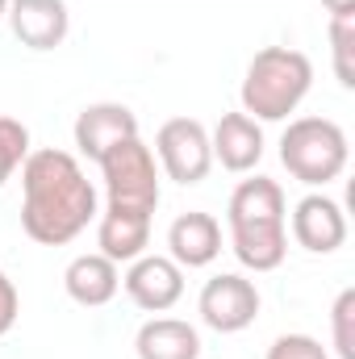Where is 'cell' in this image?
I'll return each mask as SVG.
<instances>
[{"mask_svg": "<svg viewBox=\"0 0 355 359\" xmlns=\"http://www.w3.org/2000/svg\"><path fill=\"white\" fill-rule=\"evenodd\" d=\"M21 230L42 247L72 243L96 217V188L67 151H29L21 163Z\"/></svg>", "mask_w": 355, "mask_h": 359, "instance_id": "cell-1", "label": "cell"}, {"mask_svg": "<svg viewBox=\"0 0 355 359\" xmlns=\"http://www.w3.org/2000/svg\"><path fill=\"white\" fill-rule=\"evenodd\" d=\"M230 238L243 268L272 271L284 264V192L276 180L255 176L230 192Z\"/></svg>", "mask_w": 355, "mask_h": 359, "instance_id": "cell-2", "label": "cell"}, {"mask_svg": "<svg viewBox=\"0 0 355 359\" xmlns=\"http://www.w3.org/2000/svg\"><path fill=\"white\" fill-rule=\"evenodd\" d=\"M314 84V63L305 50L293 46H264L243 76V113L260 121L288 117Z\"/></svg>", "mask_w": 355, "mask_h": 359, "instance_id": "cell-3", "label": "cell"}, {"mask_svg": "<svg viewBox=\"0 0 355 359\" xmlns=\"http://www.w3.org/2000/svg\"><path fill=\"white\" fill-rule=\"evenodd\" d=\"M280 159L301 184H330L347 168V134L330 117H297L280 138Z\"/></svg>", "mask_w": 355, "mask_h": 359, "instance_id": "cell-4", "label": "cell"}, {"mask_svg": "<svg viewBox=\"0 0 355 359\" xmlns=\"http://www.w3.org/2000/svg\"><path fill=\"white\" fill-rule=\"evenodd\" d=\"M105 188H109V209H130V213H155L159 205V172L155 155L142 138H126L100 159Z\"/></svg>", "mask_w": 355, "mask_h": 359, "instance_id": "cell-5", "label": "cell"}, {"mask_svg": "<svg viewBox=\"0 0 355 359\" xmlns=\"http://www.w3.org/2000/svg\"><path fill=\"white\" fill-rule=\"evenodd\" d=\"M155 151L163 159V172L176 184H201L209 176L213 147H209V134L196 117H168L155 134Z\"/></svg>", "mask_w": 355, "mask_h": 359, "instance_id": "cell-6", "label": "cell"}, {"mask_svg": "<svg viewBox=\"0 0 355 359\" xmlns=\"http://www.w3.org/2000/svg\"><path fill=\"white\" fill-rule=\"evenodd\" d=\"M255 313H260V292L243 276H213L201 288V318L222 334L247 330L255 322Z\"/></svg>", "mask_w": 355, "mask_h": 359, "instance_id": "cell-7", "label": "cell"}, {"mask_svg": "<svg viewBox=\"0 0 355 359\" xmlns=\"http://www.w3.org/2000/svg\"><path fill=\"white\" fill-rule=\"evenodd\" d=\"M293 238L314 251V255H330L347 243V217L339 209V201L322 196V192H309L297 201L293 209Z\"/></svg>", "mask_w": 355, "mask_h": 359, "instance_id": "cell-8", "label": "cell"}, {"mask_svg": "<svg viewBox=\"0 0 355 359\" xmlns=\"http://www.w3.org/2000/svg\"><path fill=\"white\" fill-rule=\"evenodd\" d=\"M126 138H138V117L126 104L100 100L76 117V147H80V155H88L96 163L105 159V151H113Z\"/></svg>", "mask_w": 355, "mask_h": 359, "instance_id": "cell-9", "label": "cell"}, {"mask_svg": "<svg viewBox=\"0 0 355 359\" xmlns=\"http://www.w3.org/2000/svg\"><path fill=\"white\" fill-rule=\"evenodd\" d=\"M126 292L138 309L147 313H163L172 309L184 292V271L176 259H163V255H147V259H134V268L126 271Z\"/></svg>", "mask_w": 355, "mask_h": 359, "instance_id": "cell-10", "label": "cell"}, {"mask_svg": "<svg viewBox=\"0 0 355 359\" xmlns=\"http://www.w3.org/2000/svg\"><path fill=\"white\" fill-rule=\"evenodd\" d=\"M13 34L29 50H55L67 38V4L63 0H8Z\"/></svg>", "mask_w": 355, "mask_h": 359, "instance_id": "cell-11", "label": "cell"}, {"mask_svg": "<svg viewBox=\"0 0 355 359\" xmlns=\"http://www.w3.org/2000/svg\"><path fill=\"white\" fill-rule=\"evenodd\" d=\"M168 247H172V259L180 268H205L222 251V226L213 213H201V209L180 213L168 230Z\"/></svg>", "mask_w": 355, "mask_h": 359, "instance_id": "cell-12", "label": "cell"}, {"mask_svg": "<svg viewBox=\"0 0 355 359\" xmlns=\"http://www.w3.org/2000/svg\"><path fill=\"white\" fill-rule=\"evenodd\" d=\"M209 147H213V155L222 159L226 172H251V168L264 159V130H260V121L247 117V113H226V117L217 121Z\"/></svg>", "mask_w": 355, "mask_h": 359, "instance_id": "cell-13", "label": "cell"}, {"mask_svg": "<svg viewBox=\"0 0 355 359\" xmlns=\"http://www.w3.org/2000/svg\"><path fill=\"white\" fill-rule=\"evenodd\" d=\"M100 255L113 264L138 259L142 247L151 243V213H130V209H105L100 230H96Z\"/></svg>", "mask_w": 355, "mask_h": 359, "instance_id": "cell-14", "label": "cell"}, {"mask_svg": "<svg viewBox=\"0 0 355 359\" xmlns=\"http://www.w3.org/2000/svg\"><path fill=\"white\" fill-rule=\"evenodd\" d=\"M63 284H67V297L72 301H80V305H105V301H113V292H117V264L113 259H105V255H76L67 271H63Z\"/></svg>", "mask_w": 355, "mask_h": 359, "instance_id": "cell-15", "label": "cell"}, {"mask_svg": "<svg viewBox=\"0 0 355 359\" xmlns=\"http://www.w3.org/2000/svg\"><path fill=\"white\" fill-rule=\"evenodd\" d=\"M134 347H138V359H196L201 355L196 330L188 322H180V318H151L138 330Z\"/></svg>", "mask_w": 355, "mask_h": 359, "instance_id": "cell-16", "label": "cell"}, {"mask_svg": "<svg viewBox=\"0 0 355 359\" xmlns=\"http://www.w3.org/2000/svg\"><path fill=\"white\" fill-rule=\"evenodd\" d=\"M330 46H335V76H339V84L355 88V0H335Z\"/></svg>", "mask_w": 355, "mask_h": 359, "instance_id": "cell-17", "label": "cell"}, {"mask_svg": "<svg viewBox=\"0 0 355 359\" xmlns=\"http://www.w3.org/2000/svg\"><path fill=\"white\" fill-rule=\"evenodd\" d=\"M29 155V130L17 117H0V184L13 176Z\"/></svg>", "mask_w": 355, "mask_h": 359, "instance_id": "cell-18", "label": "cell"}, {"mask_svg": "<svg viewBox=\"0 0 355 359\" xmlns=\"http://www.w3.org/2000/svg\"><path fill=\"white\" fill-rule=\"evenodd\" d=\"M330 334H335V355L355 359V288H343L335 309H330Z\"/></svg>", "mask_w": 355, "mask_h": 359, "instance_id": "cell-19", "label": "cell"}, {"mask_svg": "<svg viewBox=\"0 0 355 359\" xmlns=\"http://www.w3.org/2000/svg\"><path fill=\"white\" fill-rule=\"evenodd\" d=\"M267 359H330L326 347L309 334H280L272 347H267Z\"/></svg>", "mask_w": 355, "mask_h": 359, "instance_id": "cell-20", "label": "cell"}, {"mask_svg": "<svg viewBox=\"0 0 355 359\" xmlns=\"http://www.w3.org/2000/svg\"><path fill=\"white\" fill-rule=\"evenodd\" d=\"M17 305H21V301H17V288H13V280L0 271V339L13 330V322H17Z\"/></svg>", "mask_w": 355, "mask_h": 359, "instance_id": "cell-21", "label": "cell"}, {"mask_svg": "<svg viewBox=\"0 0 355 359\" xmlns=\"http://www.w3.org/2000/svg\"><path fill=\"white\" fill-rule=\"evenodd\" d=\"M4 13H8V0H0V17H4Z\"/></svg>", "mask_w": 355, "mask_h": 359, "instance_id": "cell-22", "label": "cell"}]
</instances>
